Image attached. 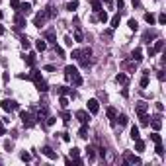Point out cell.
<instances>
[{
	"instance_id": "1",
	"label": "cell",
	"mask_w": 166,
	"mask_h": 166,
	"mask_svg": "<svg viewBox=\"0 0 166 166\" xmlns=\"http://www.w3.org/2000/svg\"><path fill=\"white\" fill-rule=\"evenodd\" d=\"M65 76L71 80L74 86H80V84H82V76H80V72H78L74 67H67V68H65Z\"/></svg>"
},
{
	"instance_id": "2",
	"label": "cell",
	"mask_w": 166,
	"mask_h": 166,
	"mask_svg": "<svg viewBox=\"0 0 166 166\" xmlns=\"http://www.w3.org/2000/svg\"><path fill=\"white\" fill-rule=\"evenodd\" d=\"M31 80L35 82V86H37V90H39V92H47V90H49V86H47V82H45L43 78H41V74L37 72V71H35L33 74H31Z\"/></svg>"
},
{
	"instance_id": "3",
	"label": "cell",
	"mask_w": 166,
	"mask_h": 166,
	"mask_svg": "<svg viewBox=\"0 0 166 166\" xmlns=\"http://www.w3.org/2000/svg\"><path fill=\"white\" fill-rule=\"evenodd\" d=\"M20 119H22V123H24L25 127H33V125H35L33 115L28 114V111H20Z\"/></svg>"
},
{
	"instance_id": "4",
	"label": "cell",
	"mask_w": 166,
	"mask_h": 166,
	"mask_svg": "<svg viewBox=\"0 0 166 166\" xmlns=\"http://www.w3.org/2000/svg\"><path fill=\"white\" fill-rule=\"evenodd\" d=\"M164 49V41H154V47H149V57H154V55H156V53H160V51H162Z\"/></svg>"
},
{
	"instance_id": "5",
	"label": "cell",
	"mask_w": 166,
	"mask_h": 166,
	"mask_svg": "<svg viewBox=\"0 0 166 166\" xmlns=\"http://www.w3.org/2000/svg\"><path fill=\"white\" fill-rule=\"evenodd\" d=\"M2 110H4V111H14V110H18V102H14V100H4V102H2Z\"/></svg>"
},
{
	"instance_id": "6",
	"label": "cell",
	"mask_w": 166,
	"mask_h": 166,
	"mask_svg": "<svg viewBox=\"0 0 166 166\" xmlns=\"http://www.w3.org/2000/svg\"><path fill=\"white\" fill-rule=\"evenodd\" d=\"M123 160H125V164H141V158H139L137 154H131V152H127L125 156H123Z\"/></svg>"
},
{
	"instance_id": "7",
	"label": "cell",
	"mask_w": 166,
	"mask_h": 166,
	"mask_svg": "<svg viewBox=\"0 0 166 166\" xmlns=\"http://www.w3.org/2000/svg\"><path fill=\"white\" fill-rule=\"evenodd\" d=\"M158 33H156V29H149V31H145L143 33V41L145 43H151V39H156Z\"/></svg>"
},
{
	"instance_id": "8",
	"label": "cell",
	"mask_w": 166,
	"mask_h": 166,
	"mask_svg": "<svg viewBox=\"0 0 166 166\" xmlns=\"http://www.w3.org/2000/svg\"><path fill=\"white\" fill-rule=\"evenodd\" d=\"M45 20H47V14H45V12H39V14H35V18H33V25H37V28H41V25L45 24Z\"/></svg>"
},
{
	"instance_id": "9",
	"label": "cell",
	"mask_w": 166,
	"mask_h": 166,
	"mask_svg": "<svg viewBox=\"0 0 166 166\" xmlns=\"http://www.w3.org/2000/svg\"><path fill=\"white\" fill-rule=\"evenodd\" d=\"M18 12L22 14V16H28V14H31V4H29V2H20Z\"/></svg>"
},
{
	"instance_id": "10",
	"label": "cell",
	"mask_w": 166,
	"mask_h": 166,
	"mask_svg": "<svg viewBox=\"0 0 166 166\" xmlns=\"http://www.w3.org/2000/svg\"><path fill=\"white\" fill-rule=\"evenodd\" d=\"M47 117H49V110H47V106H41V110L37 111V117H35V119H37V121H45Z\"/></svg>"
},
{
	"instance_id": "11",
	"label": "cell",
	"mask_w": 166,
	"mask_h": 166,
	"mask_svg": "<svg viewBox=\"0 0 166 166\" xmlns=\"http://www.w3.org/2000/svg\"><path fill=\"white\" fill-rule=\"evenodd\" d=\"M74 115H76V119H78L80 123H82V125H86V123H88V119H90V117H88V114H86L84 110H78Z\"/></svg>"
},
{
	"instance_id": "12",
	"label": "cell",
	"mask_w": 166,
	"mask_h": 166,
	"mask_svg": "<svg viewBox=\"0 0 166 166\" xmlns=\"http://www.w3.org/2000/svg\"><path fill=\"white\" fill-rule=\"evenodd\" d=\"M14 22H16V28L18 29H22V28H25V16H22V14H16V18H14Z\"/></svg>"
},
{
	"instance_id": "13",
	"label": "cell",
	"mask_w": 166,
	"mask_h": 166,
	"mask_svg": "<svg viewBox=\"0 0 166 166\" xmlns=\"http://www.w3.org/2000/svg\"><path fill=\"white\" fill-rule=\"evenodd\" d=\"M115 82L121 84V86H127V84H129V76H127L125 72H119V74L115 76Z\"/></svg>"
},
{
	"instance_id": "14",
	"label": "cell",
	"mask_w": 166,
	"mask_h": 166,
	"mask_svg": "<svg viewBox=\"0 0 166 166\" xmlns=\"http://www.w3.org/2000/svg\"><path fill=\"white\" fill-rule=\"evenodd\" d=\"M88 111H90V114H98V111H100L98 100H88Z\"/></svg>"
},
{
	"instance_id": "15",
	"label": "cell",
	"mask_w": 166,
	"mask_h": 166,
	"mask_svg": "<svg viewBox=\"0 0 166 166\" xmlns=\"http://www.w3.org/2000/svg\"><path fill=\"white\" fill-rule=\"evenodd\" d=\"M151 123H152V131H160V127H162V117L160 115H154V117H151Z\"/></svg>"
},
{
	"instance_id": "16",
	"label": "cell",
	"mask_w": 166,
	"mask_h": 166,
	"mask_svg": "<svg viewBox=\"0 0 166 166\" xmlns=\"http://www.w3.org/2000/svg\"><path fill=\"white\" fill-rule=\"evenodd\" d=\"M41 152H43L47 158H51V160H57V152L53 151L51 147H43V151H41Z\"/></svg>"
},
{
	"instance_id": "17",
	"label": "cell",
	"mask_w": 166,
	"mask_h": 166,
	"mask_svg": "<svg viewBox=\"0 0 166 166\" xmlns=\"http://www.w3.org/2000/svg\"><path fill=\"white\" fill-rule=\"evenodd\" d=\"M131 61L133 63H141L143 61V51L141 49H135V51L131 53Z\"/></svg>"
},
{
	"instance_id": "18",
	"label": "cell",
	"mask_w": 166,
	"mask_h": 166,
	"mask_svg": "<svg viewBox=\"0 0 166 166\" xmlns=\"http://www.w3.org/2000/svg\"><path fill=\"white\" fill-rule=\"evenodd\" d=\"M45 39L49 41V43H57V37H55V31H53V29H47V31H45Z\"/></svg>"
},
{
	"instance_id": "19",
	"label": "cell",
	"mask_w": 166,
	"mask_h": 166,
	"mask_svg": "<svg viewBox=\"0 0 166 166\" xmlns=\"http://www.w3.org/2000/svg\"><path fill=\"white\" fill-rule=\"evenodd\" d=\"M43 12L47 14V18H55V16H57V10H55V6H53V4H49V6H47Z\"/></svg>"
},
{
	"instance_id": "20",
	"label": "cell",
	"mask_w": 166,
	"mask_h": 166,
	"mask_svg": "<svg viewBox=\"0 0 166 166\" xmlns=\"http://www.w3.org/2000/svg\"><path fill=\"white\" fill-rule=\"evenodd\" d=\"M57 94H61V96H68V94H72V96H74V92H72L71 88H67V86H59V88H57Z\"/></svg>"
},
{
	"instance_id": "21",
	"label": "cell",
	"mask_w": 166,
	"mask_h": 166,
	"mask_svg": "<svg viewBox=\"0 0 166 166\" xmlns=\"http://www.w3.org/2000/svg\"><path fill=\"white\" fill-rule=\"evenodd\" d=\"M149 86V71H143V76H141V88H147Z\"/></svg>"
},
{
	"instance_id": "22",
	"label": "cell",
	"mask_w": 166,
	"mask_h": 166,
	"mask_svg": "<svg viewBox=\"0 0 166 166\" xmlns=\"http://www.w3.org/2000/svg\"><path fill=\"white\" fill-rule=\"evenodd\" d=\"M137 114H147V102H139L137 104Z\"/></svg>"
},
{
	"instance_id": "23",
	"label": "cell",
	"mask_w": 166,
	"mask_h": 166,
	"mask_svg": "<svg viewBox=\"0 0 166 166\" xmlns=\"http://www.w3.org/2000/svg\"><path fill=\"white\" fill-rule=\"evenodd\" d=\"M86 156H88V160H94L96 158V149L94 147H88L86 149Z\"/></svg>"
},
{
	"instance_id": "24",
	"label": "cell",
	"mask_w": 166,
	"mask_h": 166,
	"mask_svg": "<svg viewBox=\"0 0 166 166\" xmlns=\"http://www.w3.org/2000/svg\"><path fill=\"white\" fill-rule=\"evenodd\" d=\"M131 139H133V141H135V139H141V133H139V127H135V125L131 127Z\"/></svg>"
},
{
	"instance_id": "25",
	"label": "cell",
	"mask_w": 166,
	"mask_h": 166,
	"mask_svg": "<svg viewBox=\"0 0 166 166\" xmlns=\"http://www.w3.org/2000/svg\"><path fill=\"white\" fill-rule=\"evenodd\" d=\"M115 119H117V123H119V125L123 127V125H127V121H129V119H127V115H115Z\"/></svg>"
},
{
	"instance_id": "26",
	"label": "cell",
	"mask_w": 166,
	"mask_h": 166,
	"mask_svg": "<svg viewBox=\"0 0 166 166\" xmlns=\"http://www.w3.org/2000/svg\"><path fill=\"white\" fill-rule=\"evenodd\" d=\"M135 151H137V152L145 151V143L141 141V139H135Z\"/></svg>"
},
{
	"instance_id": "27",
	"label": "cell",
	"mask_w": 166,
	"mask_h": 166,
	"mask_svg": "<svg viewBox=\"0 0 166 166\" xmlns=\"http://www.w3.org/2000/svg\"><path fill=\"white\" fill-rule=\"evenodd\" d=\"M139 119H141V125H149V123H151V117H149L147 114H141Z\"/></svg>"
},
{
	"instance_id": "28",
	"label": "cell",
	"mask_w": 166,
	"mask_h": 166,
	"mask_svg": "<svg viewBox=\"0 0 166 166\" xmlns=\"http://www.w3.org/2000/svg\"><path fill=\"white\" fill-rule=\"evenodd\" d=\"M76 8H78V0H71V2L67 4V10H71V12H74Z\"/></svg>"
},
{
	"instance_id": "29",
	"label": "cell",
	"mask_w": 166,
	"mask_h": 166,
	"mask_svg": "<svg viewBox=\"0 0 166 166\" xmlns=\"http://www.w3.org/2000/svg\"><path fill=\"white\" fill-rule=\"evenodd\" d=\"M35 47H37V51H45L47 49V43H45V39H39L35 43Z\"/></svg>"
},
{
	"instance_id": "30",
	"label": "cell",
	"mask_w": 166,
	"mask_h": 166,
	"mask_svg": "<svg viewBox=\"0 0 166 166\" xmlns=\"http://www.w3.org/2000/svg\"><path fill=\"white\" fill-rule=\"evenodd\" d=\"M119 22H121V16L115 14L114 18H111V28H117V25H119Z\"/></svg>"
},
{
	"instance_id": "31",
	"label": "cell",
	"mask_w": 166,
	"mask_h": 166,
	"mask_svg": "<svg viewBox=\"0 0 166 166\" xmlns=\"http://www.w3.org/2000/svg\"><path fill=\"white\" fill-rule=\"evenodd\" d=\"M145 22H147V24H151V25H154V22H156V18H154L152 14H145Z\"/></svg>"
},
{
	"instance_id": "32",
	"label": "cell",
	"mask_w": 166,
	"mask_h": 166,
	"mask_svg": "<svg viewBox=\"0 0 166 166\" xmlns=\"http://www.w3.org/2000/svg\"><path fill=\"white\" fill-rule=\"evenodd\" d=\"M78 137H82V139H86V137H88V127H86V125H82V127H80Z\"/></svg>"
},
{
	"instance_id": "33",
	"label": "cell",
	"mask_w": 166,
	"mask_h": 166,
	"mask_svg": "<svg viewBox=\"0 0 166 166\" xmlns=\"http://www.w3.org/2000/svg\"><path fill=\"white\" fill-rule=\"evenodd\" d=\"M25 63H28L29 67H33V65H35V55H33V53H31V55H28V57H25Z\"/></svg>"
},
{
	"instance_id": "34",
	"label": "cell",
	"mask_w": 166,
	"mask_h": 166,
	"mask_svg": "<svg viewBox=\"0 0 166 166\" xmlns=\"http://www.w3.org/2000/svg\"><path fill=\"white\" fill-rule=\"evenodd\" d=\"M71 57H72V59H76V61H78V59L82 57V51H80V49H74V51L71 53Z\"/></svg>"
},
{
	"instance_id": "35",
	"label": "cell",
	"mask_w": 166,
	"mask_h": 166,
	"mask_svg": "<svg viewBox=\"0 0 166 166\" xmlns=\"http://www.w3.org/2000/svg\"><path fill=\"white\" fill-rule=\"evenodd\" d=\"M98 18H100V20H102V22H104V24L108 22V14H106L104 10H100V12H98Z\"/></svg>"
},
{
	"instance_id": "36",
	"label": "cell",
	"mask_w": 166,
	"mask_h": 166,
	"mask_svg": "<svg viewBox=\"0 0 166 166\" xmlns=\"http://www.w3.org/2000/svg\"><path fill=\"white\" fill-rule=\"evenodd\" d=\"M115 115H117L115 108H108V117H110V119H115Z\"/></svg>"
},
{
	"instance_id": "37",
	"label": "cell",
	"mask_w": 166,
	"mask_h": 166,
	"mask_svg": "<svg viewBox=\"0 0 166 166\" xmlns=\"http://www.w3.org/2000/svg\"><path fill=\"white\" fill-rule=\"evenodd\" d=\"M74 39H76V41H82V39H84V35H82V31H80L78 28H76V31H74Z\"/></svg>"
},
{
	"instance_id": "38",
	"label": "cell",
	"mask_w": 166,
	"mask_h": 166,
	"mask_svg": "<svg viewBox=\"0 0 166 166\" xmlns=\"http://www.w3.org/2000/svg\"><path fill=\"white\" fill-rule=\"evenodd\" d=\"M20 41H22V47H24V49H29V39H28V37H22V39H20Z\"/></svg>"
},
{
	"instance_id": "39",
	"label": "cell",
	"mask_w": 166,
	"mask_h": 166,
	"mask_svg": "<svg viewBox=\"0 0 166 166\" xmlns=\"http://www.w3.org/2000/svg\"><path fill=\"white\" fill-rule=\"evenodd\" d=\"M92 8H94V12H100V10H102V4L98 2V0H92Z\"/></svg>"
},
{
	"instance_id": "40",
	"label": "cell",
	"mask_w": 166,
	"mask_h": 166,
	"mask_svg": "<svg viewBox=\"0 0 166 166\" xmlns=\"http://www.w3.org/2000/svg\"><path fill=\"white\" fill-rule=\"evenodd\" d=\"M156 154H160V156H162V154H164V147H162V141H160V143H156Z\"/></svg>"
},
{
	"instance_id": "41",
	"label": "cell",
	"mask_w": 166,
	"mask_h": 166,
	"mask_svg": "<svg viewBox=\"0 0 166 166\" xmlns=\"http://www.w3.org/2000/svg\"><path fill=\"white\" fill-rule=\"evenodd\" d=\"M59 104H61V108H67V106H68V100H67V96H61Z\"/></svg>"
},
{
	"instance_id": "42",
	"label": "cell",
	"mask_w": 166,
	"mask_h": 166,
	"mask_svg": "<svg viewBox=\"0 0 166 166\" xmlns=\"http://www.w3.org/2000/svg\"><path fill=\"white\" fill-rule=\"evenodd\" d=\"M129 28H131V29H133V31H135V29H137V28H139V24H137V20H133V18H131V20H129Z\"/></svg>"
},
{
	"instance_id": "43",
	"label": "cell",
	"mask_w": 166,
	"mask_h": 166,
	"mask_svg": "<svg viewBox=\"0 0 166 166\" xmlns=\"http://www.w3.org/2000/svg\"><path fill=\"white\" fill-rule=\"evenodd\" d=\"M78 154H80V149L72 147V151H71V156H72V158H78Z\"/></svg>"
},
{
	"instance_id": "44",
	"label": "cell",
	"mask_w": 166,
	"mask_h": 166,
	"mask_svg": "<svg viewBox=\"0 0 166 166\" xmlns=\"http://www.w3.org/2000/svg\"><path fill=\"white\" fill-rule=\"evenodd\" d=\"M55 121H57V117H53V115H49V117L45 119V123H47V125H55Z\"/></svg>"
},
{
	"instance_id": "45",
	"label": "cell",
	"mask_w": 166,
	"mask_h": 166,
	"mask_svg": "<svg viewBox=\"0 0 166 166\" xmlns=\"http://www.w3.org/2000/svg\"><path fill=\"white\" fill-rule=\"evenodd\" d=\"M20 156H22V160H25V162H29V160H31V154L29 152H22Z\"/></svg>"
},
{
	"instance_id": "46",
	"label": "cell",
	"mask_w": 166,
	"mask_h": 166,
	"mask_svg": "<svg viewBox=\"0 0 166 166\" xmlns=\"http://www.w3.org/2000/svg\"><path fill=\"white\" fill-rule=\"evenodd\" d=\"M151 139H152L154 143H160V135H158V131H154L152 135H151Z\"/></svg>"
},
{
	"instance_id": "47",
	"label": "cell",
	"mask_w": 166,
	"mask_h": 166,
	"mask_svg": "<svg viewBox=\"0 0 166 166\" xmlns=\"http://www.w3.org/2000/svg\"><path fill=\"white\" fill-rule=\"evenodd\" d=\"M10 6H12L14 10H18V6H20V0H10Z\"/></svg>"
},
{
	"instance_id": "48",
	"label": "cell",
	"mask_w": 166,
	"mask_h": 166,
	"mask_svg": "<svg viewBox=\"0 0 166 166\" xmlns=\"http://www.w3.org/2000/svg\"><path fill=\"white\" fill-rule=\"evenodd\" d=\"M63 121H65V123L71 121V114H68V111H65V114H63Z\"/></svg>"
},
{
	"instance_id": "49",
	"label": "cell",
	"mask_w": 166,
	"mask_h": 166,
	"mask_svg": "<svg viewBox=\"0 0 166 166\" xmlns=\"http://www.w3.org/2000/svg\"><path fill=\"white\" fill-rule=\"evenodd\" d=\"M158 24H166V14H160L158 16Z\"/></svg>"
},
{
	"instance_id": "50",
	"label": "cell",
	"mask_w": 166,
	"mask_h": 166,
	"mask_svg": "<svg viewBox=\"0 0 166 166\" xmlns=\"http://www.w3.org/2000/svg\"><path fill=\"white\" fill-rule=\"evenodd\" d=\"M61 139H63V141H71V137H68V133H61Z\"/></svg>"
},
{
	"instance_id": "51",
	"label": "cell",
	"mask_w": 166,
	"mask_h": 166,
	"mask_svg": "<svg viewBox=\"0 0 166 166\" xmlns=\"http://www.w3.org/2000/svg\"><path fill=\"white\" fill-rule=\"evenodd\" d=\"M4 147H6V151H12V143H10V141L4 143Z\"/></svg>"
},
{
	"instance_id": "52",
	"label": "cell",
	"mask_w": 166,
	"mask_h": 166,
	"mask_svg": "<svg viewBox=\"0 0 166 166\" xmlns=\"http://www.w3.org/2000/svg\"><path fill=\"white\" fill-rule=\"evenodd\" d=\"M104 2H106V6H108V8L114 6V0H104Z\"/></svg>"
},
{
	"instance_id": "53",
	"label": "cell",
	"mask_w": 166,
	"mask_h": 166,
	"mask_svg": "<svg viewBox=\"0 0 166 166\" xmlns=\"http://www.w3.org/2000/svg\"><path fill=\"white\" fill-rule=\"evenodd\" d=\"M45 71L51 72V71H55V67H53V65H45Z\"/></svg>"
},
{
	"instance_id": "54",
	"label": "cell",
	"mask_w": 166,
	"mask_h": 166,
	"mask_svg": "<svg viewBox=\"0 0 166 166\" xmlns=\"http://www.w3.org/2000/svg\"><path fill=\"white\" fill-rule=\"evenodd\" d=\"M156 110H158V111H162V110H164V106L160 104V102H156Z\"/></svg>"
},
{
	"instance_id": "55",
	"label": "cell",
	"mask_w": 166,
	"mask_h": 166,
	"mask_svg": "<svg viewBox=\"0 0 166 166\" xmlns=\"http://www.w3.org/2000/svg\"><path fill=\"white\" fill-rule=\"evenodd\" d=\"M115 4H117V8H123V0H115Z\"/></svg>"
},
{
	"instance_id": "56",
	"label": "cell",
	"mask_w": 166,
	"mask_h": 166,
	"mask_svg": "<svg viewBox=\"0 0 166 166\" xmlns=\"http://www.w3.org/2000/svg\"><path fill=\"white\" fill-rule=\"evenodd\" d=\"M4 133H6V129H4V125L0 123V135H4Z\"/></svg>"
},
{
	"instance_id": "57",
	"label": "cell",
	"mask_w": 166,
	"mask_h": 166,
	"mask_svg": "<svg viewBox=\"0 0 166 166\" xmlns=\"http://www.w3.org/2000/svg\"><path fill=\"white\" fill-rule=\"evenodd\" d=\"M6 33V29H4V25H0V35H4Z\"/></svg>"
},
{
	"instance_id": "58",
	"label": "cell",
	"mask_w": 166,
	"mask_h": 166,
	"mask_svg": "<svg viewBox=\"0 0 166 166\" xmlns=\"http://www.w3.org/2000/svg\"><path fill=\"white\" fill-rule=\"evenodd\" d=\"M133 2V6H139V0H131Z\"/></svg>"
},
{
	"instance_id": "59",
	"label": "cell",
	"mask_w": 166,
	"mask_h": 166,
	"mask_svg": "<svg viewBox=\"0 0 166 166\" xmlns=\"http://www.w3.org/2000/svg\"><path fill=\"white\" fill-rule=\"evenodd\" d=\"M2 18H4V14H2V12H0V20H2Z\"/></svg>"
}]
</instances>
